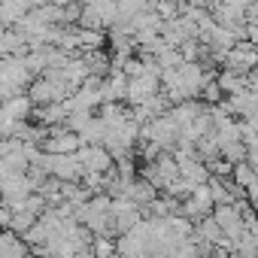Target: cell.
Instances as JSON below:
<instances>
[{"mask_svg":"<svg viewBox=\"0 0 258 258\" xmlns=\"http://www.w3.org/2000/svg\"><path fill=\"white\" fill-rule=\"evenodd\" d=\"M28 97L34 106H49V103H64L70 97V88L58 79L55 70H46L43 76H37L31 85H28Z\"/></svg>","mask_w":258,"mask_h":258,"instance_id":"obj_1","label":"cell"},{"mask_svg":"<svg viewBox=\"0 0 258 258\" xmlns=\"http://www.w3.org/2000/svg\"><path fill=\"white\" fill-rule=\"evenodd\" d=\"M52 179H58V182H79L82 179V161L76 158V155H49V152H43V164H40Z\"/></svg>","mask_w":258,"mask_h":258,"instance_id":"obj_2","label":"cell"},{"mask_svg":"<svg viewBox=\"0 0 258 258\" xmlns=\"http://www.w3.org/2000/svg\"><path fill=\"white\" fill-rule=\"evenodd\" d=\"M258 67V49L249 43V40H237L225 58H222V70H234V73H249Z\"/></svg>","mask_w":258,"mask_h":258,"instance_id":"obj_3","label":"cell"},{"mask_svg":"<svg viewBox=\"0 0 258 258\" xmlns=\"http://www.w3.org/2000/svg\"><path fill=\"white\" fill-rule=\"evenodd\" d=\"M109 222H112L115 234H127L134 225L143 222V210L134 201H127V198H115L109 204Z\"/></svg>","mask_w":258,"mask_h":258,"instance_id":"obj_4","label":"cell"},{"mask_svg":"<svg viewBox=\"0 0 258 258\" xmlns=\"http://www.w3.org/2000/svg\"><path fill=\"white\" fill-rule=\"evenodd\" d=\"M213 198H210V188H207V182L204 185H195V191L188 195V198H182V207H179V216H185V219H191V222H198V219H207V216H213Z\"/></svg>","mask_w":258,"mask_h":258,"instance_id":"obj_5","label":"cell"},{"mask_svg":"<svg viewBox=\"0 0 258 258\" xmlns=\"http://www.w3.org/2000/svg\"><path fill=\"white\" fill-rule=\"evenodd\" d=\"M161 91V76H137V79H127V94L124 103L127 106H143L149 97H155Z\"/></svg>","mask_w":258,"mask_h":258,"instance_id":"obj_6","label":"cell"},{"mask_svg":"<svg viewBox=\"0 0 258 258\" xmlns=\"http://www.w3.org/2000/svg\"><path fill=\"white\" fill-rule=\"evenodd\" d=\"M40 146H43V152H49V155H76V149H79L82 143H79V137H76L73 131H67V127L61 124V127H52Z\"/></svg>","mask_w":258,"mask_h":258,"instance_id":"obj_7","label":"cell"},{"mask_svg":"<svg viewBox=\"0 0 258 258\" xmlns=\"http://www.w3.org/2000/svg\"><path fill=\"white\" fill-rule=\"evenodd\" d=\"M76 158L82 161V170L85 173H109L112 170V155L103 149V146H79L76 149Z\"/></svg>","mask_w":258,"mask_h":258,"instance_id":"obj_8","label":"cell"},{"mask_svg":"<svg viewBox=\"0 0 258 258\" xmlns=\"http://www.w3.org/2000/svg\"><path fill=\"white\" fill-rule=\"evenodd\" d=\"M31 191H34V185H31L28 173H22V176H4V179H0V201H4L7 207H19Z\"/></svg>","mask_w":258,"mask_h":258,"instance_id":"obj_9","label":"cell"},{"mask_svg":"<svg viewBox=\"0 0 258 258\" xmlns=\"http://www.w3.org/2000/svg\"><path fill=\"white\" fill-rule=\"evenodd\" d=\"M173 158H176V164H179V176L188 179L191 185H204V182L210 179V170H207V164H204L198 155H173Z\"/></svg>","mask_w":258,"mask_h":258,"instance_id":"obj_10","label":"cell"},{"mask_svg":"<svg viewBox=\"0 0 258 258\" xmlns=\"http://www.w3.org/2000/svg\"><path fill=\"white\" fill-rule=\"evenodd\" d=\"M127 94V76L124 73H109L100 82V103H121Z\"/></svg>","mask_w":258,"mask_h":258,"instance_id":"obj_11","label":"cell"},{"mask_svg":"<svg viewBox=\"0 0 258 258\" xmlns=\"http://www.w3.org/2000/svg\"><path fill=\"white\" fill-rule=\"evenodd\" d=\"M124 198H127V201H134V204H137L140 210H146V207H149V204H152V201L158 198V188H155V185H149L146 179H140V176H137V179H134L131 185H127Z\"/></svg>","mask_w":258,"mask_h":258,"instance_id":"obj_12","label":"cell"},{"mask_svg":"<svg viewBox=\"0 0 258 258\" xmlns=\"http://www.w3.org/2000/svg\"><path fill=\"white\" fill-rule=\"evenodd\" d=\"M31 252V246L13 234V231H0V258H25Z\"/></svg>","mask_w":258,"mask_h":258,"instance_id":"obj_13","label":"cell"},{"mask_svg":"<svg viewBox=\"0 0 258 258\" xmlns=\"http://www.w3.org/2000/svg\"><path fill=\"white\" fill-rule=\"evenodd\" d=\"M216 85L222 88V94H225V97L240 94V91H249L246 73H234V70H222V73H216Z\"/></svg>","mask_w":258,"mask_h":258,"instance_id":"obj_14","label":"cell"},{"mask_svg":"<svg viewBox=\"0 0 258 258\" xmlns=\"http://www.w3.org/2000/svg\"><path fill=\"white\" fill-rule=\"evenodd\" d=\"M76 137H79V143H82V146H103V140H106V127L100 124V118H97V115H91V121L82 127Z\"/></svg>","mask_w":258,"mask_h":258,"instance_id":"obj_15","label":"cell"},{"mask_svg":"<svg viewBox=\"0 0 258 258\" xmlns=\"http://www.w3.org/2000/svg\"><path fill=\"white\" fill-rule=\"evenodd\" d=\"M4 109H7L16 121H28V118H31V112H34V103H31V97H28V94H16V97L4 100Z\"/></svg>","mask_w":258,"mask_h":258,"instance_id":"obj_16","label":"cell"},{"mask_svg":"<svg viewBox=\"0 0 258 258\" xmlns=\"http://www.w3.org/2000/svg\"><path fill=\"white\" fill-rule=\"evenodd\" d=\"M219 158H225L228 164H240V161H246V146H243V140L222 146V149H219Z\"/></svg>","mask_w":258,"mask_h":258,"instance_id":"obj_17","label":"cell"},{"mask_svg":"<svg viewBox=\"0 0 258 258\" xmlns=\"http://www.w3.org/2000/svg\"><path fill=\"white\" fill-rule=\"evenodd\" d=\"M155 64L161 67V73H164V70H176V67L182 64V55H179V49H164V52L155 58Z\"/></svg>","mask_w":258,"mask_h":258,"instance_id":"obj_18","label":"cell"},{"mask_svg":"<svg viewBox=\"0 0 258 258\" xmlns=\"http://www.w3.org/2000/svg\"><path fill=\"white\" fill-rule=\"evenodd\" d=\"M91 252H94V258H109L115 252V240L112 237H91Z\"/></svg>","mask_w":258,"mask_h":258,"instance_id":"obj_19","label":"cell"},{"mask_svg":"<svg viewBox=\"0 0 258 258\" xmlns=\"http://www.w3.org/2000/svg\"><path fill=\"white\" fill-rule=\"evenodd\" d=\"M10 222H13V207L0 204V231H10Z\"/></svg>","mask_w":258,"mask_h":258,"instance_id":"obj_20","label":"cell"},{"mask_svg":"<svg viewBox=\"0 0 258 258\" xmlns=\"http://www.w3.org/2000/svg\"><path fill=\"white\" fill-rule=\"evenodd\" d=\"M246 25H258V0H252L246 7Z\"/></svg>","mask_w":258,"mask_h":258,"instance_id":"obj_21","label":"cell"},{"mask_svg":"<svg viewBox=\"0 0 258 258\" xmlns=\"http://www.w3.org/2000/svg\"><path fill=\"white\" fill-rule=\"evenodd\" d=\"M246 40L258 49V25H246Z\"/></svg>","mask_w":258,"mask_h":258,"instance_id":"obj_22","label":"cell"},{"mask_svg":"<svg viewBox=\"0 0 258 258\" xmlns=\"http://www.w3.org/2000/svg\"><path fill=\"white\" fill-rule=\"evenodd\" d=\"M52 7H58V10H67V7H73V4H79V0H49Z\"/></svg>","mask_w":258,"mask_h":258,"instance_id":"obj_23","label":"cell"},{"mask_svg":"<svg viewBox=\"0 0 258 258\" xmlns=\"http://www.w3.org/2000/svg\"><path fill=\"white\" fill-rule=\"evenodd\" d=\"M225 258H258V255H243V252H228Z\"/></svg>","mask_w":258,"mask_h":258,"instance_id":"obj_24","label":"cell"},{"mask_svg":"<svg viewBox=\"0 0 258 258\" xmlns=\"http://www.w3.org/2000/svg\"><path fill=\"white\" fill-rule=\"evenodd\" d=\"M249 207H252V210H255V216H258V195H255V198L249 201Z\"/></svg>","mask_w":258,"mask_h":258,"instance_id":"obj_25","label":"cell"},{"mask_svg":"<svg viewBox=\"0 0 258 258\" xmlns=\"http://www.w3.org/2000/svg\"><path fill=\"white\" fill-rule=\"evenodd\" d=\"M25 258H40V255H31V252H28V255H25Z\"/></svg>","mask_w":258,"mask_h":258,"instance_id":"obj_26","label":"cell"},{"mask_svg":"<svg viewBox=\"0 0 258 258\" xmlns=\"http://www.w3.org/2000/svg\"><path fill=\"white\" fill-rule=\"evenodd\" d=\"M109 258H121V255H118V252H112V255H109Z\"/></svg>","mask_w":258,"mask_h":258,"instance_id":"obj_27","label":"cell"},{"mask_svg":"<svg viewBox=\"0 0 258 258\" xmlns=\"http://www.w3.org/2000/svg\"><path fill=\"white\" fill-rule=\"evenodd\" d=\"M0 204H4V201H0Z\"/></svg>","mask_w":258,"mask_h":258,"instance_id":"obj_28","label":"cell"}]
</instances>
